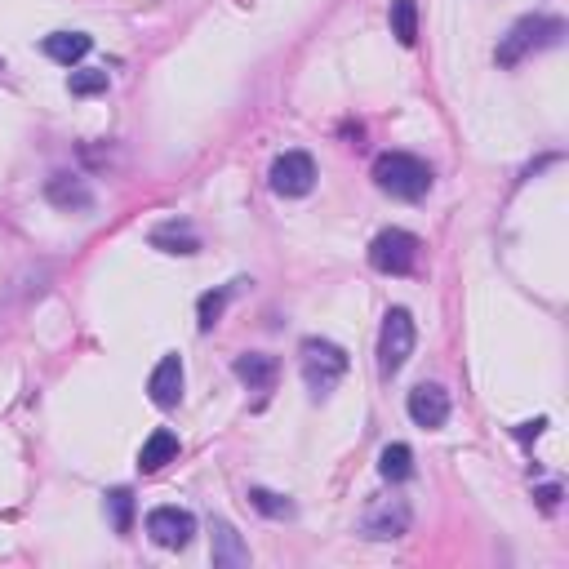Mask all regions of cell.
<instances>
[{
  "label": "cell",
  "instance_id": "cell-1",
  "mask_svg": "<svg viewBox=\"0 0 569 569\" xmlns=\"http://www.w3.org/2000/svg\"><path fill=\"white\" fill-rule=\"evenodd\" d=\"M432 183H436L432 165L409 156V152H383L374 161V187L396 196V201H423V196L432 192Z\"/></svg>",
  "mask_w": 569,
  "mask_h": 569
},
{
  "label": "cell",
  "instance_id": "cell-2",
  "mask_svg": "<svg viewBox=\"0 0 569 569\" xmlns=\"http://www.w3.org/2000/svg\"><path fill=\"white\" fill-rule=\"evenodd\" d=\"M561 36H565V23H561V18L525 14V18H516L512 32H507L503 41H498V49H494V63H498V67H516L525 54H534V49L556 45Z\"/></svg>",
  "mask_w": 569,
  "mask_h": 569
},
{
  "label": "cell",
  "instance_id": "cell-3",
  "mask_svg": "<svg viewBox=\"0 0 569 569\" xmlns=\"http://www.w3.org/2000/svg\"><path fill=\"white\" fill-rule=\"evenodd\" d=\"M298 356H303V383L307 392L321 401L338 387V378L347 374V352L338 343H329V338H303V347H298Z\"/></svg>",
  "mask_w": 569,
  "mask_h": 569
},
{
  "label": "cell",
  "instance_id": "cell-4",
  "mask_svg": "<svg viewBox=\"0 0 569 569\" xmlns=\"http://www.w3.org/2000/svg\"><path fill=\"white\" fill-rule=\"evenodd\" d=\"M414 343H418V329H414V316L405 307H392L383 316V329H378V374L383 378H396L405 369V361L414 356Z\"/></svg>",
  "mask_w": 569,
  "mask_h": 569
},
{
  "label": "cell",
  "instance_id": "cell-5",
  "mask_svg": "<svg viewBox=\"0 0 569 569\" xmlns=\"http://www.w3.org/2000/svg\"><path fill=\"white\" fill-rule=\"evenodd\" d=\"M418 263V236L401 232V227H387L369 241V267L383 276H409Z\"/></svg>",
  "mask_w": 569,
  "mask_h": 569
},
{
  "label": "cell",
  "instance_id": "cell-6",
  "mask_svg": "<svg viewBox=\"0 0 569 569\" xmlns=\"http://www.w3.org/2000/svg\"><path fill=\"white\" fill-rule=\"evenodd\" d=\"M409 521H414V512H409L405 498H369L365 512H361V534L365 538H401Z\"/></svg>",
  "mask_w": 569,
  "mask_h": 569
},
{
  "label": "cell",
  "instance_id": "cell-7",
  "mask_svg": "<svg viewBox=\"0 0 569 569\" xmlns=\"http://www.w3.org/2000/svg\"><path fill=\"white\" fill-rule=\"evenodd\" d=\"M272 192L276 196H307L316 187V161L307 152H285V156H276L272 161Z\"/></svg>",
  "mask_w": 569,
  "mask_h": 569
},
{
  "label": "cell",
  "instance_id": "cell-8",
  "mask_svg": "<svg viewBox=\"0 0 569 569\" xmlns=\"http://www.w3.org/2000/svg\"><path fill=\"white\" fill-rule=\"evenodd\" d=\"M147 534H152L156 547H169V552H178V547L192 543L196 516L187 512V507H156V512H147Z\"/></svg>",
  "mask_w": 569,
  "mask_h": 569
},
{
  "label": "cell",
  "instance_id": "cell-9",
  "mask_svg": "<svg viewBox=\"0 0 569 569\" xmlns=\"http://www.w3.org/2000/svg\"><path fill=\"white\" fill-rule=\"evenodd\" d=\"M409 418H414V427H423V432H436V427L449 423V392L436 383H418L414 392H409Z\"/></svg>",
  "mask_w": 569,
  "mask_h": 569
},
{
  "label": "cell",
  "instance_id": "cell-10",
  "mask_svg": "<svg viewBox=\"0 0 569 569\" xmlns=\"http://www.w3.org/2000/svg\"><path fill=\"white\" fill-rule=\"evenodd\" d=\"M147 396H152V405H161V409H174L183 401V356L178 352L161 356V365H156L152 378H147Z\"/></svg>",
  "mask_w": 569,
  "mask_h": 569
},
{
  "label": "cell",
  "instance_id": "cell-11",
  "mask_svg": "<svg viewBox=\"0 0 569 569\" xmlns=\"http://www.w3.org/2000/svg\"><path fill=\"white\" fill-rule=\"evenodd\" d=\"M209 561H214V569H245L249 565V547H245V538L236 534V525H227V521L209 525Z\"/></svg>",
  "mask_w": 569,
  "mask_h": 569
},
{
  "label": "cell",
  "instance_id": "cell-12",
  "mask_svg": "<svg viewBox=\"0 0 569 569\" xmlns=\"http://www.w3.org/2000/svg\"><path fill=\"white\" fill-rule=\"evenodd\" d=\"M45 196H49V205L67 209V214H89V209H94V192H89V183L76 174H54L45 183Z\"/></svg>",
  "mask_w": 569,
  "mask_h": 569
},
{
  "label": "cell",
  "instance_id": "cell-13",
  "mask_svg": "<svg viewBox=\"0 0 569 569\" xmlns=\"http://www.w3.org/2000/svg\"><path fill=\"white\" fill-rule=\"evenodd\" d=\"M161 254H201V236H196V227L192 223H183V218H169V223L161 227H152V236H147Z\"/></svg>",
  "mask_w": 569,
  "mask_h": 569
},
{
  "label": "cell",
  "instance_id": "cell-14",
  "mask_svg": "<svg viewBox=\"0 0 569 569\" xmlns=\"http://www.w3.org/2000/svg\"><path fill=\"white\" fill-rule=\"evenodd\" d=\"M236 378L249 387V392H267V387L276 383V374H281V365H276V356H263V352H245L236 356Z\"/></svg>",
  "mask_w": 569,
  "mask_h": 569
},
{
  "label": "cell",
  "instance_id": "cell-15",
  "mask_svg": "<svg viewBox=\"0 0 569 569\" xmlns=\"http://www.w3.org/2000/svg\"><path fill=\"white\" fill-rule=\"evenodd\" d=\"M178 458V436L169 432V427H156L152 436L143 441V449H138V472H161L165 463H174Z\"/></svg>",
  "mask_w": 569,
  "mask_h": 569
},
{
  "label": "cell",
  "instance_id": "cell-16",
  "mask_svg": "<svg viewBox=\"0 0 569 569\" xmlns=\"http://www.w3.org/2000/svg\"><path fill=\"white\" fill-rule=\"evenodd\" d=\"M41 49L54 63H63V67H72V63H81V58L94 49V41H89L85 32H54V36H45Z\"/></svg>",
  "mask_w": 569,
  "mask_h": 569
},
{
  "label": "cell",
  "instance_id": "cell-17",
  "mask_svg": "<svg viewBox=\"0 0 569 569\" xmlns=\"http://www.w3.org/2000/svg\"><path fill=\"white\" fill-rule=\"evenodd\" d=\"M378 476H383L387 485H401V481H409L414 476V449L409 445H387L383 454H378Z\"/></svg>",
  "mask_w": 569,
  "mask_h": 569
},
{
  "label": "cell",
  "instance_id": "cell-18",
  "mask_svg": "<svg viewBox=\"0 0 569 569\" xmlns=\"http://www.w3.org/2000/svg\"><path fill=\"white\" fill-rule=\"evenodd\" d=\"M236 285H241V281H236ZM236 285H223V289H209V294H201V303H196V325H201L205 334L223 321V307H227V298L236 294Z\"/></svg>",
  "mask_w": 569,
  "mask_h": 569
},
{
  "label": "cell",
  "instance_id": "cell-19",
  "mask_svg": "<svg viewBox=\"0 0 569 569\" xmlns=\"http://www.w3.org/2000/svg\"><path fill=\"white\" fill-rule=\"evenodd\" d=\"M392 36L401 45L418 41V5L414 0H392Z\"/></svg>",
  "mask_w": 569,
  "mask_h": 569
},
{
  "label": "cell",
  "instance_id": "cell-20",
  "mask_svg": "<svg viewBox=\"0 0 569 569\" xmlns=\"http://www.w3.org/2000/svg\"><path fill=\"white\" fill-rule=\"evenodd\" d=\"M249 503H254L263 516H272V521H289V516H294V503H289L285 494H276V489H263V485L249 489Z\"/></svg>",
  "mask_w": 569,
  "mask_h": 569
},
{
  "label": "cell",
  "instance_id": "cell-21",
  "mask_svg": "<svg viewBox=\"0 0 569 569\" xmlns=\"http://www.w3.org/2000/svg\"><path fill=\"white\" fill-rule=\"evenodd\" d=\"M107 512H112V529L116 534H129L134 529V489H112L107 494Z\"/></svg>",
  "mask_w": 569,
  "mask_h": 569
},
{
  "label": "cell",
  "instance_id": "cell-22",
  "mask_svg": "<svg viewBox=\"0 0 569 569\" xmlns=\"http://www.w3.org/2000/svg\"><path fill=\"white\" fill-rule=\"evenodd\" d=\"M107 72H72V81H67V89H72V98H94V94H107Z\"/></svg>",
  "mask_w": 569,
  "mask_h": 569
},
{
  "label": "cell",
  "instance_id": "cell-23",
  "mask_svg": "<svg viewBox=\"0 0 569 569\" xmlns=\"http://www.w3.org/2000/svg\"><path fill=\"white\" fill-rule=\"evenodd\" d=\"M534 498H538V507H543V512H556V507H561V485H538Z\"/></svg>",
  "mask_w": 569,
  "mask_h": 569
},
{
  "label": "cell",
  "instance_id": "cell-24",
  "mask_svg": "<svg viewBox=\"0 0 569 569\" xmlns=\"http://www.w3.org/2000/svg\"><path fill=\"white\" fill-rule=\"evenodd\" d=\"M543 427H547V418H534V423H516V441H538L543 436Z\"/></svg>",
  "mask_w": 569,
  "mask_h": 569
}]
</instances>
